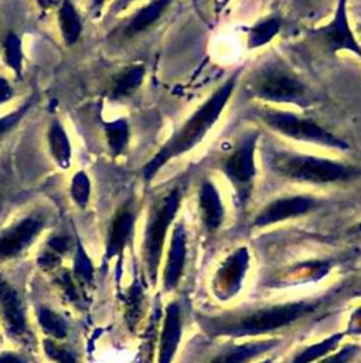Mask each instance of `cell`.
<instances>
[{
  "mask_svg": "<svg viewBox=\"0 0 361 363\" xmlns=\"http://www.w3.org/2000/svg\"><path fill=\"white\" fill-rule=\"evenodd\" d=\"M183 196V186L176 183L161 191L149 207L143 234V258L151 282H156L166 238L174 225Z\"/></svg>",
  "mask_w": 361,
  "mask_h": 363,
  "instance_id": "cell-7",
  "label": "cell"
},
{
  "mask_svg": "<svg viewBox=\"0 0 361 363\" xmlns=\"http://www.w3.org/2000/svg\"><path fill=\"white\" fill-rule=\"evenodd\" d=\"M183 335V316L178 302H170L166 306L160 345H159V357L157 363H173V359L177 353L180 340Z\"/></svg>",
  "mask_w": 361,
  "mask_h": 363,
  "instance_id": "cell-16",
  "label": "cell"
},
{
  "mask_svg": "<svg viewBox=\"0 0 361 363\" xmlns=\"http://www.w3.org/2000/svg\"><path fill=\"white\" fill-rule=\"evenodd\" d=\"M38 320L41 328L51 336L61 339L67 335V323L65 320L51 309L42 308L38 313Z\"/></svg>",
  "mask_w": 361,
  "mask_h": 363,
  "instance_id": "cell-29",
  "label": "cell"
},
{
  "mask_svg": "<svg viewBox=\"0 0 361 363\" xmlns=\"http://www.w3.org/2000/svg\"><path fill=\"white\" fill-rule=\"evenodd\" d=\"M31 109V101H25L16 109L0 115V142L7 138L27 116Z\"/></svg>",
  "mask_w": 361,
  "mask_h": 363,
  "instance_id": "cell-28",
  "label": "cell"
},
{
  "mask_svg": "<svg viewBox=\"0 0 361 363\" xmlns=\"http://www.w3.org/2000/svg\"><path fill=\"white\" fill-rule=\"evenodd\" d=\"M351 231H353V233H355V234H360V235H361V220H360L357 224H354V225H353Z\"/></svg>",
  "mask_w": 361,
  "mask_h": 363,
  "instance_id": "cell-43",
  "label": "cell"
},
{
  "mask_svg": "<svg viewBox=\"0 0 361 363\" xmlns=\"http://www.w3.org/2000/svg\"><path fill=\"white\" fill-rule=\"evenodd\" d=\"M283 17L279 14H269L259 18L246 30V48L258 50L268 45L283 28Z\"/></svg>",
  "mask_w": 361,
  "mask_h": 363,
  "instance_id": "cell-21",
  "label": "cell"
},
{
  "mask_svg": "<svg viewBox=\"0 0 361 363\" xmlns=\"http://www.w3.org/2000/svg\"><path fill=\"white\" fill-rule=\"evenodd\" d=\"M265 169L277 179L314 186L344 184L361 177V169L353 163L309 155L276 143L262 150Z\"/></svg>",
  "mask_w": 361,
  "mask_h": 363,
  "instance_id": "cell-2",
  "label": "cell"
},
{
  "mask_svg": "<svg viewBox=\"0 0 361 363\" xmlns=\"http://www.w3.org/2000/svg\"><path fill=\"white\" fill-rule=\"evenodd\" d=\"M0 308L8 332L14 336L24 333L27 322L23 302L14 288L4 281H0Z\"/></svg>",
  "mask_w": 361,
  "mask_h": 363,
  "instance_id": "cell-19",
  "label": "cell"
},
{
  "mask_svg": "<svg viewBox=\"0 0 361 363\" xmlns=\"http://www.w3.org/2000/svg\"><path fill=\"white\" fill-rule=\"evenodd\" d=\"M260 139L258 129H245L212 159V167L229 183L236 207L242 211L251 203L255 191L258 167L256 150Z\"/></svg>",
  "mask_w": 361,
  "mask_h": 363,
  "instance_id": "cell-5",
  "label": "cell"
},
{
  "mask_svg": "<svg viewBox=\"0 0 361 363\" xmlns=\"http://www.w3.org/2000/svg\"><path fill=\"white\" fill-rule=\"evenodd\" d=\"M251 112L259 123L282 138L336 150L350 149L347 140L302 113L266 104L253 105Z\"/></svg>",
  "mask_w": 361,
  "mask_h": 363,
  "instance_id": "cell-6",
  "label": "cell"
},
{
  "mask_svg": "<svg viewBox=\"0 0 361 363\" xmlns=\"http://www.w3.org/2000/svg\"><path fill=\"white\" fill-rule=\"evenodd\" d=\"M74 271L78 275V278L82 279V281H91L92 279V275H93L92 261H91V258L88 257V254L85 252V250L81 244L76 245L75 258H74Z\"/></svg>",
  "mask_w": 361,
  "mask_h": 363,
  "instance_id": "cell-30",
  "label": "cell"
},
{
  "mask_svg": "<svg viewBox=\"0 0 361 363\" xmlns=\"http://www.w3.org/2000/svg\"><path fill=\"white\" fill-rule=\"evenodd\" d=\"M35 3L41 10L48 11L52 9H58L59 4L62 3V0H35Z\"/></svg>",
  "mask_w": 361,
  "mask_h": 363,
  "instance_id": "cell-39",
  "label": "cell"
},
{
  "mask_svg": "<svg viewBox=\"0 0 361 363\" xmlns=\"http://www.w3.org/2000/svg\"><path fill=\"white\" fill-rule=\"evenodd\" d=\"M321 204L323 200L313 194L296 193L279 196L260 207L252 220V227L265 228L287 220L303 217L320 208Z\"/></svg>",
  "mask_w": 361,
  "mask_h": 363,
  "instance_id": "cell-9",
  "label": "cell"
},
{
  "mask_svg": "<svg viewBox=\"0 0 361 363\" xmlns=\"http://www.w3.org/2000/svg\"><path fill=\"white\" fill-rule=\"evenodd\" d=\"M68 247H69V238L65 235H55L48 241V248L55 251L59 255L62 252H65L68 250Z\"/></svg>",
  "mask_w": 361,
  "mask_h": 363,
  "instance_id": "cell-36",
  "label": "cell"
},
{
  "mask_svg": "<svg viewBox=\"0 0 361 363\" xmlns=\"http://www.w3.org/2000/svg\"><path fill=\"white\" fill-rule=\"evenodd\" d=\"M0 363H25L23 357H20L18 354L6 352L0 354Z\"/></svg>",
  "mask_w": 361,
  "mask_h": 363,
  "instance_id": "cell-40",
  "label": "cell"
},
{
  "mask_svg": "<svg viewBox=\"0 0 361 363\" xmlns=\"http://www.w3.org/2000/svg\"><path fill=\"white\" fill-rule=\"evenodd\" d=\"M320 305L321 299H303L262 306L243 313L201 318L200 323L212 336L255 337L290 326L316 312Z\"/></svg>",
  "mask_w": 361,
  "mask_h": 363,
  "instance_id": "cell-3",
  "label": "cell"
},
{
  "mask_svg": "<svg viewBox=\"0 0 361 363\" xmlns=\"http://www.w3.org/2000/svg\"><path fill=\"white\" fill-rule=\"evenodd\" d=\"M92 193V184L88 173L85 170H76L69 180V196L72 201L84 208L88 206Z\"/></svg>",
  "mask_w": 361,
  "mask_h": 363,
  "instance_id": "cell-26",
  "label": "cell"
},
{
  "mask_svg": "<svg viewBox=\"0 0 361 363\" xmlns=\"http://www.w3.org/2000/svg\"><path fill=\"white\" fill-rule=\"evenodd\" d=\"M57 281L59 282L64 294L67 295V298L69 301H76L79 298L78 295V288H76V284L74 281V278L71 277V274H68V271H62L58 277H57Z\"/></svg>",
  "mask_w": 361,
  "mask_h": 363,
  "instance_id": "cell-33",
  "label": "cell"
},
{
  "mask_svg": "<svg viewBox=\"0 0 361 363\" xmlns=\"http://www.w3.org/2000/svg\"><path fill=\"white\" fill-rule=\"evenodd\" d=\"M44 350L57 363H76L74 354L69 350L50 339L44 340Z\"/></svg>",
  "mask_w": 361,
  "mask_h": 363,
  "instance_id": "cell-31",
  "label": "cell"
},
{
  "mask_svg": "<svg viewBox=\"0 0 361 363\" xmlns=\"http://www.w3.org/2000/svg\"><path fill=\"white\" fill-rule=\"evenodd\" d=\"M228 3V0H217V7H224Z\"/></svg>",
  "mask_w": 361,
  "mask_h": 363,
  "instance_id": "cell-44",
  "label": "cell"
},
{
  "mask_svg": "<svg viewBox=\"0 0 361 363\" xmlns=\"http://www.w3.org/2000/svg\"><path fill=\"white\" fill-rule=\"evenodd\" d=\"M316 1H321V0H294V6L297 7V9H303V7H310V6H313ZM324 1H327V0H323V3Z\"/></svg>",
  "mask_w": 361,
  "mask_h": 363,
  "instance_id": "cell-41",
  "label": "cell"
},
{
  "mask_svg": "<svg viewBox=\"0 0 361 363\" xmlns=\"http://www.w3.org/2000/svg\"><path fill=\"white\" fill-rule=\"evenodd\" d=\"M45 220L38 213H31L0 234V259H8L24 251L41 233Z\"/></svg>",
  "mask_w": 361,
  "mask_h": 363,
  "instance_id": "cell-11",
  "label": "cell"
},
{
  "mask_svg": "<svg viewBox=\"0 0 361 363\" xmlns=\"http://www.w3.org/2000/svg\"><path fill=\"white\" fill-rule=\"evenodd\" d=\"M105 3H106V0H89V4H91V7L93 9V11H101L103 7H105Z\"/></svg>",
  "mask_w": 361,
  "mask_h": 363,
  "instance_id": "cell-42",
  "label": "cell"
},
{
  "mask_svg": "<svg viewBox=\"0 0 361 363\" xmlns=\"http://www.w3.org/2000/svg\"><path fill=\"white\" fill-rule=\"evenodd\" d=\"M137 220V207L133 199H127L113 214L106 240V257L112 258L127 245Z\"/></svg>",
  "mask_w": 361,
  "mask_h": 363,
  "instance_id": "cell-14",
  "label": "cell"
},
{
  "mask_svg": "<svg viewBox=\"0 0 361 363\" xmlns=\"http://www.w3.org/2000/svg\"><path fill=\"white\" fill-rule=\"evenodd\" d=\"M358 37H360V41H361V27H360V30H358Z\"/></svg>",
  "mask_w": 361,
  "mask_h": 363,
  "instance_id": "cell-45",
  "label": "cell"
},
{
  "mask_svg": "<svg viewBox=\"0 0 361 363\" xmlns=\"http://www.w3.org/2000/svg\"><path fill=\"white\" fill-rule=\"evenodd\" d=\"M3 57L10 69L16 75H21L23 71V45L16 33H8L3 40Z\"/></svg>",
  "mask_w": 361,
  "mask_h": 363,
  "instance_id": "cell-27",
  "label": "cell"
},
{
  "mask_svg": "<svg viewBox=\"0 0 361 363\" xmlns=\"http://www.w3.org/2000/svg\"><path fill=\"white\" fill-rule=\"evenodd\" d=\"M143 299H144L143 286L139 281H134L132 284V286L129 288L126 298H125V303H126L125 318H126V323L130 329H134V326L139 323V320L142 318Z\"/></svg>",
  "mask_w": 361,
  "mask_h": 363,
  "instance_id": "cell-25",
  "label": "cell"
},
{
  "mask_svg": "<svg viewBox=\"0 0 361 363\" xmlns=\"http://www.w3.org/2000/svg\"><path fill=\"white\" fill-rule=\"evenodd\" d=\"M360 347L357 345H347L341 349H338L336 353H330L324 356L323 359L317 360L316 363H350L355 354L358 353Z\"/></svg>",
  "mask_w": 361,
  "mask_h": 363,
  "instance_id": "cell-32",
  "label": "cell"
},
{
  "mask_svg": "<svg viewBox=\"0 0 361 363\" xmlns=\"http://www.w3.org/2000/svg\"><path fill=\"white\" fill-rule=\"evenodd\" d=\"M146 78V67L142 62L129 64L122 68L112 79L108 96L113 102H120L132 98L143 85Z\"/></svg>",
  "mask_w": 361,
  "mask_h": 363,
  "instance_id": "cell-17",
  "label": "cell"
},
{
  "mask_svg": "<svg viewBox=\"0 0 361 363\" xmlns=\"http://www.w3.org/2000/svg\"><path fill=\"white\" fill-rule=\"evenodd\" d=\"M47 145L52 162L62 170H67L72 164L74 149L71 138L59 119H52L47 130Z\"/></svg>",
  "mask_w": 361,
  "mask_h": 363,
  "instance_id": "cell-20",
  "label": "cell"
},
{
  "mask_svg": "<svg viewBox=\"0 0 361 363\" xmlns=\"http://www.w3.org/2000/svg\"><path fill=\"white\" fill-rule=\"evenodd\" d=\"M345 335H347V330L337 332L320 342H316V343L304 347L303 350H300L294 354V357L292 359L290 363H316L317 360L323 359L324 356L333 353L338 347V345L341 343V340L344 339Z\"/></svg>",
  "mask_w": 361,
  "mask_h": 363,
  "instance_id": "cell-24",
  "label": "cell"
},
{
  "mask_svg": "<svg viewBox=\"0 0 361 363\" xmlns=\"http://www.w3.org/2000/svg\"><path fill=\"white\" fill-rule=\"evenodd\" d=\"M277 345L276 339L248 340L245 343L229 345L217 353L208 363H249L265 352H269Z\"/></svg>",
  "mask_w": 361,
  "mask_h": 363,
  "instance_id": "cell-18",
  "label": "cell"
},
{
  "mask_svg": "<svg viewBox=\"0 0 361 363\" xmlns=\"http://www.w3.org/2000/svg\"><path fill=\"white\" fill-rule=\"evenodd\" d=\"M249 261L251 255L246 247L235 248L222 259L212 279V291L215 296L219 299H229L239 292L249 269Z\"/></svg>",
  "mask_w": 361,
  "mask_h": 363,
  "instance_id": "cell-10",
  "label": "cell"
},
{
  "mask_svg": "<svg viewBox=\"0 0 361 363\" xmlns=\"http://www.w3.org/2000/svg\"><path fill=\"white\" fill-rule=\"evenodd\" d=\"M260 363H272V362H269V360H268V362H260Z\"/></svg>",
  "mask_w": 361,
  "mask_h": 363,
  "instance_id": "cell-46",
  "label": "cell"
},
{
  "mask_svg": "<svg viewBox=\"0 0 361 363\" xmlns=\"http://www.w3.org/2000/svg\"><path fill=\"white\" fill-rule=\"evenodd\" d=\"M59 254H57L52 250H47L44 251L40 257H38V264L44 268V269H52L59 264Z\"/></svg>",
  "mask_w": 361,
  "mask_h": 363,
  "instance_id": "cell-35",
  "label": "cell"
},
{
  "mask_svg": "<svg viewBox=\"0 0 361 363\" xmlns=\"http://www.w3.org/2000/svg\"><path fill=\"white\" fill-rule=\"evenodd\" d=\"M248 95L259 104L307 108L316 96L296 69L276 54L265 57L245 75Z\"/></svg>",
  "mask_w": 361,
  "mask_h": 363,
  "instance_id": "cell-4",
  "label": "cell"
},
{
  "mask_svg": "<svg viewBox=\"0 0 361 363\" xmlns=\"http://www.w3.org/2000/svg\"><path fill=\"white\" fill-rule=\"evenodd\" d=\"M187 258V231L183 221L174 223L170 234L168 250L166 255V264L163 269V286L164 289L173 291L180 284L184 275Z\"/></svg>",
  "mask_w": 361,
  "mask_h": 363,
  "instance_id": "cell-13",
  "label": "cell"
},
{
  "mask_svg": "<svg viewBox=\"0 0 361 363\" xmlns=\"http://www.w3.org/2000/svg\"><path fill=\"white\" fill-rule=\"evenodd\" d=\"M103 135L108 150L113 159L126 153L130 143V125L126 118L103 122Z\"/></svg>",
  "mask_w": 361,
  "mask_h": 363,
  "instance_id": "cell-23",
  "label": "cell"
},
{
  "mask_svg": "<svg viewBox=\"0 0 361 363\" xmlns=\"http://www.w3.org/2000/svg\"><path fill=\"white\" fill-rule=\"evenodd\" d=\"M14 95H16V91L11 82L7 78L0 77V108L10 104Z\"/></svg>",
  "mask_w": 361,
  "mask_h": 363,
  "instance_id": "cell-34",
  "label": "cell"
},
{
  "mask_svg": "<svg viewBox=\"0 0 361 363\" xmlns=\"http://www.w3.org/2000/svg\"><path fill=\"white\" fill-rule=\"evenodd\" d=\"M174 0H150L137 7L119 27V37L123 41L133 40L150 30L170 9Z\"/></svg>",
  "mask_w": 361,
  "mask_h": 363,
  "instance_id": "cell-15",
  "label": "cell"
},
{
  "mask_svg": "<svg viewBox=\"0 0 361 363\" xmlns=\"http://www.w3.org/2000/svg\"><path fill=\"white\" fill-rule=\"evenodd\" d=\"M348 332H354V333H361V309L355 311L354 316L351 318V322H350V326H348Z\"/></svg>",
  "mask_w": 361,
  "mask_h": 363,
  "instance_id": "cell-38",
  "label": "cell"
},
{
  "mask_svg": "<svg viewBox=\"0 0 361 363\" xmlns=\"http://www.w3.org/2000/svg\"><path fill=\"white\" fill-rule=\"evenodd\" d=\"M134 1H137V0H113L112 6L109 9V13L110 14H120L125 10H127Z\"/></svg>",
  "mask_w": 361,
  "mask_h": 363,
  "instance_id": "cell-37",
  "label": "cell"
},
{
  "mask_svg": "<svg viewBox=\"0 0 361 363\" xmlns=\"http://www.w3.org/2000/svg\"><path fill=\"white\" fill-rule=\"evenodd\" d=\"M57 18L61 38L65 45L69 47L76 44L82 34V18L71 0H62L57 9Z\"/></svg>",
  "mask_w": 361,
  "mask_h": 363,
  "instance_id": "cell-22",
  "label": "cell"
},
{
  "mask_svg": "<svg viewBox=\"0 0 361 363\" xmlns=\"http://www.w3.org/2000/svg\"><path fill=\"white\" fill-rule=\"evenodd\" d=\"M306 40L323 54L350 51L361 58V41L357 38L348 17V0H336L333 16L324 24L307 31Z\"/></svg>",
  "mask_w": 361,
  "mask_h": 363,
  "instance_id": "cell-8",
  "label": "cell"
},
{
  "mask_svg": "<svg viewBox=\"0 0 361 363\" xmlns=\"http://www.w3.org/2000/svg\"><path fill=\"white\" fill-rule=\"evenodd\" d=\"M197 207L200 221L208 233H215L222 227L227 217L225 204L219 189L208 177L201 179L198 183Z\"/></svg>",
  "mask_w": 361,
  "mask_h": 363,
  "instance_id": "cell-12",
  "label": "cell"
},
{
  "mask_svg": "<svg viewBox=\"0 0 361 363\" xmlns=\"http://www.w3.org/2000/svg\"><path fill=\"white\" fill-rule=\"evenodd\" d=\"M241 77V69L232 72L218 85L183 122L167 140L143 164L142 179L149 183L171 160L191 152L212 130L231 101Z\"/></svg>",
  "mask_w": 361,
  "mask_h": 363,
  "instance_id": "cell-1",
  "label": "cell"
}]
</instances>
